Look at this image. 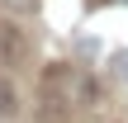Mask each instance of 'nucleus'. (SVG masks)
Listing matches in <instances>:
<instances>
[{
	"mask_svg": "<svg viewBox=\"0 0 128 123\" xmlns=\"http://www.w3.org/2000/svg\"><path fill=\"white\" fill-rule=\"evenodd\" d=\"M119 5H128V0H119Z\"/></svg>",
	"mask_w": 128,
	"mask_h": 123,
	"instance_id": "423d86ee",
	"label": "nucleus"
},
{
	"mask_svg": "<svg viewBox=\"0 0 128 123\" xmlns=\"http://www.w3.org/2000/svg\"><path fill=\"white\" fill-rule=\"evenodd\" d=\"M119 66H124V76H128V52H119Z\"/></svg>",
	"mask_w": 128,
	"mask_h": 123,
	"instance_id": "39448f33",
	"label": "nucleus"
},
{
	"mask_svg": "<svg viewBox=\"0 0 128 123\" xmlns=\"http://www.w3.org/2000/svg\"><path fill=\"white\" fill-rule=\"evenodd\" d=\"M0 5H10V9H33L38 0H0Z\"/></svg>",
	"mask_w": 128,
	"mask_h": 123,
	"instance_id": "20e7f679",
	"label": "nucleus"
},
{
	"mask_svg": "<svg viewBox=\"0 0 128 123\" xmlns=\"http://www.w3.org/2000/svg\"><path fill=\"white\" fill-rule=\"evenodd\" d=\"M43 95L48 100H62V104H90L95 100V85L76 66H48L43 71Z\"/></svg>",
	"mask_w": 128,
	"mask_h": 123,
	"instance_id": "f257e3e1",
	"label": "nucleus"
},
{
	"mask_svg": "<svg viewBox=\"0 0 128 123\" xmlns=\"http://www.w3.org/2000/svg\"><path fill=\"white\" fill-rule=\"evenodd\" d=\"M14 114H19V90L10 76H0V119H14Z\"/></svg>",
	"mask_w": 128,
	"mask_h": 123,
	"instance_id": "7ed1b4c3",
	"label": "nucleus"
},
{
	"mask_svg": "<svg viewBox=\"0 0 128 123\" xmlns=\"http://www.w3.org/2000/svg\"><path fill=\"white\" fill-rule=\"evenodd\" d=\"M0 62H10V66L28 62V38H24V28H14L10 19H0Z\"/></svg>",
	"mask_w": 128,
	"mask_h": 123,
	"instance_id": "f03ea898",
	"label": "nucleus"
}]
</instances>
